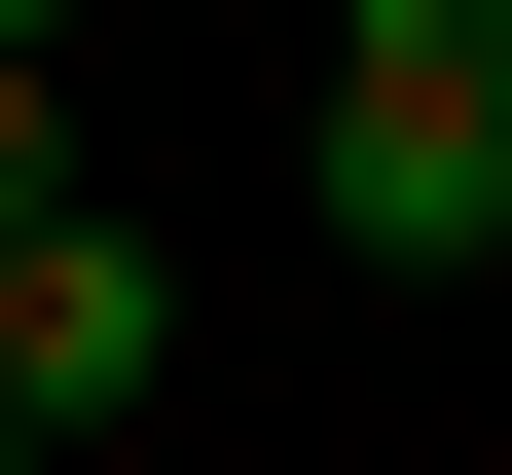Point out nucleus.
Masks as SVG:
<instances>
[{
    "mask_svg": "<svg viewBox=\"0 0 512 475\" xmlns=\"http://www.w3.org/2000/svg\"><path fill=\"white\" fill-rule=\"evenodd\" d=\"M293 183H330V256H476V293H512V74H476V0H366Z\"/></svg>",
    "mask_w": 512,
    "mask_h": 475,
    "instance_id": "f257e3e1",
    "label": "nucleus"
},
{
    "mask_svg": "<svg viewBox=\"0 0 512 475\" xmlns=\"http://www.w3.org/2000/svg\"><path fill=\"white\" fill-rule=\"evenodd\" d=\"M147 366H183V256H147V220H110V183H74V220L0 256V439L74 475V439H110V402H147Z\"/></svg>",
    "mask_w": 512,
    "mask_h": 475,
    "instance_id": "f03ea898",
    "label": "nucleus"
},
{
    "mask_svg": "<svg viewBox=\"0 0 512 475\" xmlns=\"http://www.w3.org/2000/svg\"><path fill=\"white\" fill-rule=\"evenodd\" d=\"M74 220V74H37V37H0V256Z\"/></svg>",
    "mask_w": 512,
    "mask_h": 475,
    "instance_id": "7ed1b4c3",
    "label": "nucleus"
},
{
    "mask_svg": "<svg viewBox=\"0 0 512 475\" xmlns=\"http://www.w3.org/2000/svg\"><path fill=\"white\" fill-rule=\"evenodd\" d=\"M476 74H512V0H476Z\"/></svg>",
    "mask_w": 512,
    "mask_h": 475,
    "instance_id": "20e7f679",
    "label": "nucleus"
},
{
    "mask_svg": "<svg viewBox=\"0 0 512 475\" xmlns=\"http://www.w3.org/2000/svg\"><path fill=\"white\" fill-rule=\"evenodd\" d=\"M0 475H37V439H0Z\"/></svg>",
    "mask_w": 512,
    "mask_h": 475,
    "instance_id": "39448f33",
    "label": "nucleus"
}]
</instances>
